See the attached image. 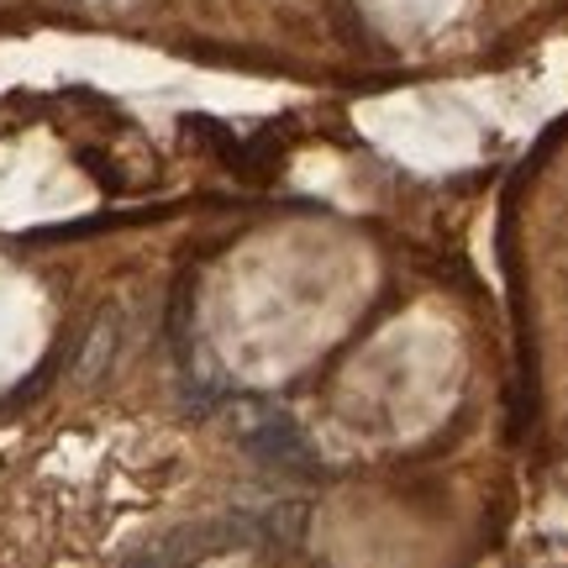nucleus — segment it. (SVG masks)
Here are the masks:
<instances>
[{
	"instance_id": "nucleus-1",
	"label": "nucleus",
	"mask_w": 568,
	"mask_h": 568,
	"mask_svg": "<svg viewBox=\"0 0 568 568\" xmlns=\"http://www.w3.org/2000/svg\"><path fill=\"white\" fill-rule=\"evenodd\" d=\"M247 453L258 458L264 468H274V474H284V479H316L322 474V464H316V453H311V443H305V432L284 410H268V416H258V422L247 426Z\"/></svg>"
},
{
	"instance_id": "nucleus-2",
	"label": "nucleus",
	"mask_w": 568,
	"mask_h": 568,
	"mask_svg": "<svg viewBox=\"0 0 568 568\" xmlns=\"http://www.w3.org/2000/svg\"><path fill=\"white\" fill-rule=\"evenodd\" d=\"M116 332H122V322L116 316H101V322L90 326V337H84V347H80V374L90 379V374H101L105 364H111V353H116Z\"/></svg>"
}]
</instances>
